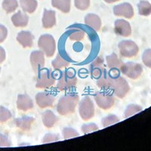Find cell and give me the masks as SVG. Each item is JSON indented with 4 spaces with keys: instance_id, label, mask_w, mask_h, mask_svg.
<instances>
[{
    "instance_id": "obj_1",
    "label": "cell",
    "mask_w": 151,
    "mask_h": 151,
    "mask_svg": "<svg viewBox=\"0 0 151 151\" xmlns=\"http://www.w3.org/2000/svg\"><path fill=\"white\" fill-rule=\"evenodd\" d=\"M79 102V96L77 94H70L63 96L59 100L57 105V111L62 116L72 114Z\"/></svg>"
},
{
    "instance_id": "obj_2",
    "label": "cell",
    "mask_w": 151,
    "mask_h": 151,
    "mask_svg": "<svg viewBox=\"0 0 151 151\" xmlns=\"http://www.w3.org/2000/svg\"><path fill=\"white\" fill-rule=\"evenodd\" d=\"M109 89L113 90V93L118 98H123L129 92V86L127 81L122 77H110Z\"/></svg>"
},
{
    "instance_id": "obj_3",
    "label": "cell",
    "mask_w": 151,
    "mask_h": 151,
    "mask_svg": "<svg viewBox=\"0 0 151 151\" xmlns=\"http://www.w3.org/2000/svg\"><path fill=\"white\" fill-rule=\"evenodd\" d=\"M77 78L73 73L70 71H66L62 73L61 76L59 79L57 88L60 91H67L72 89L76 86Z\"/></svg>"
},
{
    "instance_id": "obj_4",
    "label": "cell",
    "mask_w": 151,
    "mask_h": 151,
    "mask_svg": "<svg viewBox=\"0 0 151 151\" xmlns=\"http://www.w3.org/2000/svg\"><path fill=\"white\" fill-rule=\"evenodd\" d=\"M38 45L42 50L47 57H52L55 52L56 44L53 36L49 34H45L40 36Z\"/></svg>"
},
{
    "instance_id": "obj_5",
    "label": "cell",
    "mask_w": 151,
    "mask_h": 151,
    "mask_svg": "<svg viewBox=\"0 0 151 151\" xmlns=\"http://www.w3.org/2000/svg\"><path fill=\"white\" fill-rule=\"evenodd\" d=\"M79 111L80 116L84 120H88L94 115V107L91 100L88 97H85L79 103Z\"/></svg>"
},
{
    "instance_id": "obj_6",
    "label": "cell",
    "mask_w": 151,
    "mask_h": 151,
    "mask_svg": "<svg viewBox=\"0 0 151 151\" xmlns=\"http://www.w3.org/2000/svg\"><path fill=\"white\" fill-rule=\"evenodd\" d=\"M56 77L51 71L48 70H42L40 71L38 76L36 87L38 88H47L53 86L55 82Z\"/></svg>"
},
{
    "instance_id": "obj_7",
    "label": "cell",
    "mask_w": 151,
    "mask_h": 151,
    "mask_svg": "<svg viewBox=\"0 0 151 151\" xmlns=\"http://www.w3.org/2000/svg\"><path fill=\"white\" fill-rule=\"evenodd\" d=\"M120 70L122 73L127 76L128 77L132 79H136L141 76L143 69L141 64L133 62H128L126 64H122Z\"/></svg>"
},
{
    "instance_id": "obj_8",
    "label": "cell",
    "mask_w": 151,
    "mask_h": 151,
    "mask_svg": "<svg viewBox=\"0 0 151 151\" xmlns=\"http://www.w3.org/2000/svg\"><path fill=\"white\" fill-rule=\"evenodd\" d=\"M119 53L125 58H132L138 53V47L135 42L131 40H124L118 45Z\"/></svg>"
},
{
    "instance_id": "obj_9",
    "label": "cell",
    "mask_w": 151,
    "mask_h": 151,
    "mask_svg": "<svg viewBox=\"0 0 151 151\" xmlns=\"http://www.w3.org/2000/svg\"><path fill=\"white\" fill-rule=\"evenodd\" d=\"M95 101L99 107L108 110L114 105V98L112 95L103 92H98L95 95Z\"/></svg>"
},
{
    "instance_id": "obj_10",
    "label": "cell",
    "mask_w": 151,
    "mask_h": 151,
    "mask_svg": "<svg viewBox=\"0 0 151 151\" xmlns=\"http://www.w3.org/2000/svg\"><path fill=\"white\" fill-rule=\"evenodd\" d=\"M55 100V96L50 93L40 92L38 93L36 96V104L40 108H46L52 106Z\"/></svg>"
},
{
    "instance_id": "obj_11",
    "label": "cell",
    "mask_w": 151,
    "mask_h": 151,
    "mask_svg": "<svg viewBox=\"0 0 151 151\" xmlns=\"http://www.w3.org/2000/svg\"><path fill=\"white\" fill-rule=\"evenodd\" d=\"M31 65L35 71H39L45 66V57L41 51H35L30 55Z\"/></svg>"
},
{
    "instance_id": "obj_12",
    "label": "cell",
    "mask_w": 151,
    "mask_h": 151,
    "mask_svg": "<svg viewBox=\"0 0 151 151\" xmlns=\"http://www.w3.org/2000/svg\"><path fill=\"white\" fill-rule=\"evenodd\" d=\"M114 30L117 35L124 36V37H127V36H130L132 33V28H131L129 23L122 19L116 21Z\"/></svg>"
},
{
    "instance_id": "obj_13",
    "label": "cell",
    "mask_w": 151,
    "mask_h": 151,
    "mask_svg": "<svg viewBox=\"0 0 151 151\" xmlns=\"http://www.w3.org/2000/svg\"><path fill=\"white\" fill-rule=\"evenodd\" d=\"M114 14L120 17H125L126 18H132L134 15V10L129 3H122L116 5L113 9Z\"/></svg>"
},
{
    "instance_id": "obj_14",
    "label": "cell",
    "mask_w": 151,
    "mask_h": 151,
    "mask_svg": "<svg viewBox=\"0 0 151 151\" xmlns=\"http://www.w3.org/2000/svg\"><path fill=\"white\" fill-rule=\"evenodd\" d=\"M34 36L30 32L21 31L17 34V40L24 48H30L33 45Z\"/></svg>"
},
{
    "instance_id": "obj_15",
    "label": "cell",
    "mask_w": 151,
    "mask_h": 151,
    "mask_svg": "<svg viewBox=\"0 0 151 151\" xmlns=\"http://www.w3.org/2000/svg\"><path fill=\"white\" fill-rule=\"evenodd\" d=\"M17 108L22 111H27L33 107V101L28 95L20 94L17 101Z\"/></svg>"
},
{
    "instance_id": "obj_16",
    "label": "cell",
    "mask_w": 151,
    "mask_h": 151,
    "mask_svg": "<svg viewBox=\"0 0 151 151\" xmlns=\"http://www.w3.org/2000/svg\"><path fill=\"white\" fill-rule=\"evenodd\" d=\"M104 72V60L102 58H97L91 64V73L94 78L99 79Z\"/></svg>"
},
{
    "instance_id": "obj_17",
    "label": "cell",
    "mask_w": 151,
    "mask_h": 151,
    "mask_svg": "<svg viewBox=\"0 0 151 151\" xmlns=\"http://www.w3.org/2000/svg\"><path fill=\"white\" fill-rule=\"evenodd\" d=\"M56 24L55 19V12L54 11H49L45 9L42 17L43 27L45 29L53 27Z\"/></svg>"
},
{
    "instance_id": "obj_18",
    "label": "cell",
    "mask_w": 151,
    "mask_h": 151,
    "mask_svg": "<svg viewBox=\"0 0 151 151\" xmlns=\"http://www.w3.org/2000/svg\"><path fill=\"white\" fill-rule=\"evenodd\" d=\"M85 23L87 26L92 28L95 31H98L101 27V21L98 15L94 14H88L85 17Z\"/></svg>"
},
{
    "instance_id": "obj_19",
    "label": "cell",
    "mask_w": 151,
    "mask_h": 151,
    "mask_svg": "<svg viewBox=\"0 0 151 151\" xmlns=\"http://www.w3.org/2000/svg\"><path fill=\"white\" fill-rule=\"evenodd\" d=\"M12 21L17 27H24L27 25L29 17L25 13H23L20 11L12 16Z\"/></svg>"
},
{
    "instance_id": "obj_20",
    "label": "cell",
    "mask_w": 151,
    "mask_h": 151,
    "mask_svg": "<svg viewBox=\"0 0 151 151\" xmlns=\"http://www.w3.org/2000/svg\"><path fill=\"white\" fill-rule=\"evenodd\" d=\"M35 119L33 117L30 116H24L21 117V118L16 119L14 120L16 125L19 129H21L23 131H28L30 129L31 126L33 125V123L34 122Z\"/></svg>"
},
{
    "instance_id": "obj_21",
    "label": "cell",
    "mask_w": 151,
    "mask_h": 151,
    "mask_svg": "<svg viewBox=\"0 0 151 151\" xmlns=\"http://www.w3.org/2000/svg\"><path fill=\"white\" fill-rule=\"evenodd\" d=\"M58 120V117H57L55 115V113L52 111H51V110H46V111L43 113L42 122L45 127H53Z\"/></svg>"
},
{
    "instance_id": "obj_22",
    "label": "cell",
    "mask_w": 151,
    "mask_h": 151,
    "mask_svg": "<svg viewBox=\"0 0 151 151\" xmlns=\"http://www.w3.org/2000/svg\"><path fill=\"white\" fill-rule=\"evenodd\" d=\"M106 63H107V66L109 67V68L116 69L119 70H120L123 64L122 60L119 58L115 53H113L112 55L106 57Z\"/></svg>"
},
{
    "instance_id": "obj_23",
    "label": "cell",
    "mask_w": 151,
    "mask_h": 151,
    "mask_svg": "<svg viewBox=\"0 0 151 151\" xmlns=\"http://www.w3.org/2000/svg\"><path fill=\"white\" fill-rule=\"evenodd\" d=\"M52 4L64 13H68L70 10V0H52Z\"/></svg>"
},
{
    "instance_id": "obj_24",
    "label": "cell",
    "mask_w": 151,
    "mask_h": 151,
    "mask_svg": "<svg viewBox=\"0 0 151 151\" xmlns=\"http://www.w3.org/2000/svg\"><path fill=\"white\" fill-rule=\"evenodd\" d=\"M21 6L23 11L28 13H33L37 8L36 0H21L20 1Z\"/></svg>"
},
{
    "instance_id": "obj_25",
    "label": "cell",
    "mask_w": 151,
    "mask_h": 151,
    "mask_svg": "<svg viewBox=\"0 0 151 151\" xmlns=\"http://www.w3.org/2000/svg\"><path fill=\"white\" fill-rule=\"evenodd\" d=\"M52 64L55 69L60 70V69L65 68V67H68L69 64H70V62L66 60L64 58H63L60 55V54H58V55H57L56 58L52 61Z\"/></svg>"
},
{
    "instance_id": "obj_26",
    "label": "cell",
    "mask_w": 151,
    "mask_h": 151,
    "mask_svg": "<svg viewBox=\"0 0 151 151\" xmlns=\"http://www.w3.org/2000/svg\"><path fill=\"white\" fill-rule=\"evenodd\" d=\"M137 8L141 15L148 16L151 14V4L147 1H141L138 3Z\"/></svg>"
},
{
    "instance_id": "obj_27",
    "label": "cell",
    "mask_w": 151,
    "mask_h": 151,
    "mask_svg": "<svg viewBox=\"0 0 151 151\" xmlns=\"http://www.w3.org/2000/svg\"><path fill=\"white\" fill-rule=\"evenodd\" d=\"M18 7L17 0H4L2 2V8L7 13H11L16 10Z\"/></svg>"
},
{
    "instance_id": "obj_28",
    "label": "cell",
    "mask_w": 151,
    "mask_h": 151,
    "mask_svg": "<svg viewBox=\"0 0 151 151\" xmlns=\"http://www.w3.org/2000/svg\"><path fill=\"white\" fill-rule=\"evenodd\" d=\"M110 76L108 74L103 73L101 77L98 79V82H97V85L99 88H102V89H109L110 87Z\"/></svg>"
},
{
    "instance_id": "obj_29",
    "label": "cell",
    "mask_w": 151,
    "mask_h": 151,
    "mask_svg": "<svg viewBox=\"0 0 151 151\" xmlns=\"http://www.w3.org/2000/svg\"><path fill=\"white\" fill-rule=\"evenodd\" d=\"M85 32L81 29H74L69 35V38L73 41H80L84 38Z\"/></svg>"
},
{
    "instance_id": "obj_30",
    "label": "cell",
    "mask_w": 151,
    "mask_h": 151,
    "mask_svg": "<svg viewBox=\"0 0 151 151\" xmlns=\"http://www.w3.org/2000/svg\"><path fill=\"white\" fill-rule=\"evenodd\" d=\"M141 110H142V108H141V106H137V105L135 104H131L126 108L124 116H125V118H129V117L134 115L135 113L141 112Z\"/></svg>"
},
{
    "instance_id": "obj_31",
    "label": "cell",
    "mask_w": 151,
    "mask_h": 151,
    "mask_svg": "<svg viewBox=\"0 0 151 151\" xmlns=\"http://www.w3.org/2000/svg\"><path fill=\"white\" fill-rule=\"evenodd\" d=\"M118 122H119V119L116 116L114 115L108 116L104 118L103 120H102V123H103L104 127H108L110 125L117 123Z\"/></svg>"
},
{
    "instance_id": "obj_32",
    "label": "cell",
    "mask_w": 151,
    "mask_h": 151,
    "mask_svg": "<svg viewBox=\"0 0 151 151\" xmlns=\"http://www.w3.org/2000/svg\"><path fill=\"white\" fill-rule=\"evenodd\" d=\"M12 118V113L4 106H0V122H5Z\"/></svg>"
},
{
    "instance_id": "obj_33",
    "label": "cell",
    "mask_w": 151,
    "mask_h": 151,
    "mask_svg": "<svg viewBox=\"0 0 151 151\" xmlns=\"http://www.w3.org/2000/svg\"><path fill=\"white\" fill-rule=\"evenodd\" d=\"M63 136L65 139L70 137H75L79 136V133L72 128H65L63 129Z\"/></svg>"
},
{
    "instance_id": "obj_34",
    "label": "cell",
    "mask_w": 151,
    "mask_h": 151,
    "mask_svg": "<svg viewBox=\"0 0 151 151\" xmlns=\"http://www.w3.org/2000/svg\"><path fill=\"white\" fill-rule=\"evenodd\" d=\"M90 5V0H75V6L79 10H86Z\"/></svg>"
},
{
    "instance_id": "obj_35",
    "label": "cell",
    "mask_w": 151,
    "mask_h": 151,
    "mask_svg": "<svg viewBox=\"0 0 151 151\" xmlns=\"http://www.w3.org/2000/svg\"><path fill=\"white\" fill-rule=\"evenodd\" d=\"M142 60L147 67L151 68V49H147L144 52L142 56Z\"/></svg>"
},
{
    "instance_id": "obj_36",
    "label": "cell",
    "mask_w": 151,
    "mask_h": 151,
    "mask_svg": "<svg viewBox=\"0 0 151 151\" xmlns=\"http://www.w3.org/2000/svg\"><path fill=\"white\" fill-rule=\"evenodd\" d=\"M98 125L93 123L88 124V125H83V127H82V131H83L84 134L91 133V132H95V131H98Z\"/></svg>"
},
{
    "instance_id": "obj_37",
    "label": "cell",
    "mask_w": 151,
    "mask_h": 151,
    "mask_svg": "<svg viewBox=\"0 0 151 151\" xmlns=\"http://www.w3.org/2000/svg\"><path fill=\"white\" fill-rule=\"evenodd\" d=\"M59 141V136L57 134H48L45 135V137H43L42 142L43 143H51L55 142V141Z\"/></svg>"
},
{
    "instance_id": "obj_38",
    "label": "cell",
    "mask_w": 151,
    "mask_h": 151,
    "mask_svg": "<svg viewBox=\"0 0 151 151\" xmlns=\"http://www.w3.org/2000/svg\"><path fill=\"white\" fill-rule=\"evenodd\" d=\"M11 146V142L6 135L0 134V147Z\"/></svg>"
},
{
    "instance_id": "obj_39",
    "label": "cell",
    "mask_w": 151,
    "mask_h": 151,
    "mask_svg": "<svg viewBox=\"0 0 151 151\" xmlns=\"http://www.w3.org/2000/svg\"><path fill=\"white\" fill-rule=\"evenodd\" d=\"M8 35V30L5 26L0 24V42H3L6 39Z\"/></svg>"
},
{
    "instance_id": "obj_40",
    "label": "cell",
    "mask_w": 151,
    "mask_h": 151,
    "mask_svg": "<svg viewBox=\"0 0 151 151\" xmlns=\"http://www.w3.org/2000/svg\"><path fill=\"white\" fill-rule=\"evenodd\" d=\"M5 59V52L3 48L0 47V64L3 62Z\"/></svg>"
},
{
    "instance_id": "obj_41",
    "label": "cell",
    "mask_w": 151,
    "mask_h": 151,
    "mask_svg": "<svg viewBox=\"0 0 151 151\" xmlns=\"http://www.w3.org/2000/svg\"><path fill=\"white\" fill-rule=\"evenodd\" d=\"M104 1L107 3H113V2H117V1H119V0H104Z\"/></svg>"
},
{
    "instance_id": "obj_42",
    "label": "cell",
    "mask_w": 151,
    "mask_h": 151,
    "mask_svg": "<svg viewBox=\"0 0 151 151\" xmlns=\"http://www.w3.org/2000/svg\"><path fill=\"white\" fill-rule=\"evenodd\" d=\"M0 70H1V68H0Z\"/></svg>"
}]
</instances>
